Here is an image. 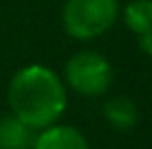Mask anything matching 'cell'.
I'll return each mask as SVG.
<instances>
[{"instance_id": "1", "label": "cell", "mask_w": 152, "mask_h": 149, "mask_svg": "<svg viewBox=\"0 0 152 149\" xmlns=\"http://www.w3.org/2000/svg\"><path fill=\"white\" fill-rule=\"evenodd\" d=\"M9 105L13 116L33 130H44L64 114L66 86L49 66H24L9 83Z\"/></svg>"}, {"instance_id": "4", "label": "cell", "mask_w": 152, "mask_h": 149, "mask_svg": "<svg viewBox=\"0 0 152 149\" xmlns=\"http://www.w3.org/2000/svg\"><path fill=\"white\" fill-rule=\"evenodd\" d=\"M33 149H91L86 136L71 125H49L38 130Z\"/></svg>"}, {"instance_id": "3", "label": "cell", "mask_w": 152, "mask_h": 149, "mask_svg": "<svg viewBox=\"0 0 152 149\" xmlns=\"http://www.w3.org/2000/svg\"><path fill=\"white\" fill-rule=\"evenodd\" d=\"M66 86L77 94L99 96L113 83V66L104 55L93 50H82L66 61L64 68Z\"/></svg>"}, {"instance_id": "5", "label": "cell", "mask_w": 152, "mask_h": 149, "mask_svg": "<svg viewBox=\"0 0 152 149\" xmlns=\"http://www.w3.org/2000/svg\"><path fill=\"white\" fill-rule=\"evenodd\" d=\"M35 132L18 116H4L0 119V149H33Z\"/></svg>"}, {"instance_id": "7", "label": "cell", "mask_w": 152, "mask_h": 149, "mask_svg": "<svg viewBox=\"0 0 152 149\" xmlns=\"http://www.w3.org/2000/svg\"><path fill=\"white\" fill-rule=\"evenodd\" d=\"M124 20L137 37L152 33V0H132L124 11Z\"/></svg>"}, {"instance_id": "2", "label": "cell", "mask_w": 152, "mask_h": 149, "mask_svg": "<svg viewBox=\"0 0 152 149\" xmlns=\"http://www.w3.org/2000/svg\"><path fill=\"white\" fill-rule=\"evenodd\" d=\"M119 18L117 0H66L62 22L71 37L95 40L104 35Z\"/></svg>"}, {"instance_id": "6", "label": "cell", "mask_w": 152, "mask_h": 149, "mask_svg": "<svg viewBox=\"0 0 152 149\" xmlns=\"http://www.w3.org/2000/svg\"><path fill=\"white\" fill-rule=\"evenodd\" d=\"M104 116H106V121L119 132L132 130V127L137 125V121H139L137 105L130 99H126V96H115V99L108 101V103L104 105Z\"/></svg>"}]
</instances>
